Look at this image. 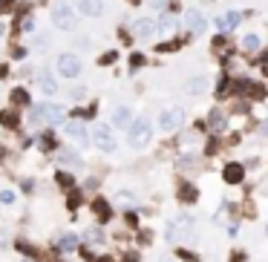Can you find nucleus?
<instances>
[{
  "instance_id": "39448f33",
  "label": "nucleus",
  "mask_w": 268,
  "mask_h": 262,
  "mask_svg": "<svg viewBox=\"0 0 268 262\" xmlns=\"http://www.w3.org/2000/svg\"><path fill=\"white\" fill-rule=\"evenodd\" d=\"M38 113L44 118L49 127H61L66 121V109L61 104H55V101H44V104H38Z\"/></svg>"
},
{
  "instance_id": "e433bc0d",
  "label": "nucleus",
  "mask_w": 268,
  "mask_h": 262,
  "mask_svg": "<svg viewBox=\"0 0 268 262\" xmlns=\"http://www.w3.org/2000/svg\"><path fill=\"white\" fill-rule=\"evenodd\" d=\"M225 18H228V29H233V26H240V23H242V15H240V12H228Z\"/></svg>"
},
{
  "instance_id": "2eb2a0df",
  "label": "nucleus",
  "mask_w": 268,
  "mask_h": 262,
  "mask_svg": "<svg viewBox=\"0 0 268 262\" xmlns=\"http://www.w3.org/2000/svg\"><path fill=\"white\" fill-rule=\"evenodd\" d=\"M222 179H225V184H242V179H245V167H242L240 162H231V164H225V170H222Z\"/></svg>"
},
{
  "instance_id": "473e14b6",
  "label": "nucleus",
  "mask_w": 268,
  "mask_h": 262,
  "mask_svg": "<svg viewBox=\"0 0 268 262\" xmlns=\"http://www.w3.org/2000/svg\"><path fill=\"white\" fill-rule=\"evenodd\" d=\"M159 29H161V32L176 29V18H173V15H161V18H159Z\"/></svg>"
},
{
  "instance_id": "a211bd4d",
  "label": "nucleus",
  "mask_w": 268,
  "mask_h": 262,
  "mask_svg": "<svg viewBox=\"0 0 268 262\" xmlns=\"http://www.w3.org/2000/svg\"><path fill=\"white\" fill-rule=\"evenodd\" d=\"M176 196H179V202H182V205H196V199H199V190L193 188L190 181H185V184H179Z\"/></svg>"
},
{
  "instance_id": "9b49d317",
  "label": "nucleus",
  "mask_w": 268,
  "mask_h": 262,
  "mask_svg": "<svg viewBox=\"0 0 268 262\" xmlns=\"http://www.w3.org/2000/svg\"><path fill=\"white\" fill-rule=\"evenodd\" d=\"M9 107H15V109H23V107H32V92L20 84V87H12V92H9Z\"/></svg>"
},
{
  "instance_id": "72a5a7b5",
  "label": "nucleus",
  "mask_w": 268,
  "mask_h": 262,
  "mask_svg": "<svg viewBox=\"0 0 268 262\" xmlns=\"http://www.w3.org/2000/svg\"><path fill=\"white\" fill-rule=\"evenodd\" d=\"M153 12H168L170 9V0H144Z\"/></svg>"
},
{
  "instance_id": "c85d7f7f",
  "label": "nucleus",
  "mask_w": 268,
  "mask_h": 262,
  "mask_svg": "<svg viewBox=\"0 0 268 262\" xmlns=\"http://www.w3.org/2000/svg\"><path fill=\"white\" fill-rule=\"evenodd\" d=\"M81 202H84L81 190H78V188H72L70 193H66V208H70V210H75V208H81Z\"/></svg>"
},
{
  "instance_id": "37998d69",
  "label": "nucleus",
  "mask_w": 268,
  "mask_h": 262,
  "mask_svg": "<svg viewBox=\"0 0 268 262\" xmlns=\"http://www.w3.org/2000/svg\"><path fill=\"white\" fill-rule=\"evenodd\" d=\"M214 26L219 29V32H228V18H222V15H219V18L214 20Z\"/></svg>"
},
{
  "instance_id": "a18cd8bd",
  "label": "nucleus",
  "mask_w": 268,
  "mask_h": 262,
  "mask_svg": "<svg viewBox=\"0 0 268 262\" xmlns=\"http://www.w3.org/2000/svg\"><path fill=\"white\" fill-rule=\"evenodd\" d=\"M32 144H35V138H32V136H23V138H20V150H29Z\"/></svg>"
},
{
  "instance_id": "f704fd0d",
  "label": "nucleus",
  "mask_w": 268,
  "mask_h": 262,
  "mask_svg": "<svg viewBox=\"0 0 268 262\" xmlns=\"http://www.w3.org/2000/svg\"><path fill=\"white\" fill-rule=\"evenodd\" d=\"M116 199L121 202V205H133V202H136V196L130 193V190H118V193H116Z\"/></svg>"
},
{
  "instance_id": "423d86ee",
  "label": "nucleus",
  "mask_w": 268,
  "mask_h": 262,
  "mask_svg": "<svg viewBox=\"0 0 268 262\" xmlns=\"http://www.w3.org/2000/svg\"><path fill=\"white\" fill-rule=\"evenodd\" d=\"M63 133H66V138H72L78 147H87V144H92L89 141V130L84 127V121H78V118H70V121H63Z\"/></svg>"
},
{
  "instance_id": "f8f14e48",
  "label": "nucleus",
  "mask_w": 268,
  "mask_h": 262,
  "mask_svg": "<svg viewBox=\"0 0 268 262\" xmlns=\"http://www.w3.org/2000/svg\"><path fill=\"white\" fill-rule=\"evenodd\" d=\"M35 84L44 95H58V78H55L52 72H44V69L35 72Z\"/></svg>"
},
{
  "instance_id": "4468645a",
  "label": "nucleus",
  "mask_w": 268,
  "mask_h": 262,
  "mask_svg": "<svg viewBox=\"0 0 268 262\" xmlns=\"http://www.w3.org/2000/svg\"><path fill=\"white\" fill-rule=\"evenodd\" d=\"M133 118H136V116H133V109H130V107H124V104L113 109V127H116V130H130Z\"/></svg>"
},
{
  "instance_id": "bb28decb",
  "label": "nucleus",
  "mask_w": 268,
  "mask_h": 262,
  "mask_svg": "<svg viewBox=\"0 0 268 262\" xmlns=\"http://www.w3.org/2000/svg\"><path fill=\"white\" fill-rule=\"evenodd\" d=\"M116 61H118V49H107V52H101L98 58H95L98 66H113Z\"/></svg>"
},
{
  "instance_id": "2f4dec72",
  "label": "nucleus",
  "mask_w": 268,
  "mask_h": 262,
  "mask_svg": "<svg viewBox=\"0 0 268 262\" xmlns=\"http://www.w3.org/2000/svg\"><path fill=\"white\" fill-rule=\"evenodd\" d=\"M144 63H147V58H144L142 52H133V55H130V72H136V69H142Z\"/></svg>"
},
{
  "instance_id": "5fc2aeb1",
  "label": "nucleus",
  "mask_w": 268,
  "mask_h": 262,
  "mask_svg": "<svg viewBox=\"0 0 268 262\" xmlns=\"http://www.w3.org/2000/svg\"><path fill=\"white\" fill-rule=\"evenodd\" d=\"M3 159H6V147L0 144V164H3Z\"/></svg>"
},
{
  "instance_id": "cd10ccee",
  "label": "nucleus",
  "mask_w": 268,
  "mask_h": 262,
  "mask_svg": "<svg viewBox=\"0 0 268 262\" xmlns=\"http://www.w3.org/2000/svg\"><path fill=\"white\" fill-rule=\"evenodd\" d=\"M84 239H87V245H104V239H107V236H104V231H101V228H89Z\"/></svg>"
},
{
  "instance_id": "09e8293b",
  "label": "nucleus",
  "mask_w": 268,
  "mask_h": 262,
  "mask_svg": "<svg viewBox=\"0 0 268 262\" xmlns=\"http://www.w3.org/2000/svg\"><path fill=\"white\" fill-rule=\"evenodd\" d=\"M139 242H142V245H150V242H153V234H150V231H142V236H139Z\"/></svg>"
},
{
  "instance_id": "5701e85b",
  "label": "nucleus",
  "mask_w": 268,
  "mask_h": 262,
  "mask_svg": "<svg viewBox=\"0 0 268 262\" xmlns=\"http://www.w3.org/2000/svg\"><path fill=\"white\" fill-rule=\"evenodd\" d=\"M55 184H58L61 190H66V193H70V190L75 188V176H72L70 170H58V173H55Z\"/></svg>"
},
{
  "instance_id": "b1692460",
  "label": "nucleus",
  "mask_w": 268,
  "mask_h": 262,
  "mask_svg": "<svg viewBox=\"0 0 268 262\" xmlns=\"http://www.w3.org/2000/svg\"><path fill=\"white\" fill-rule=\"evenodd\" d=\"M208 127H211L214 133H222L225 127H228V118H225L222 113H219V109H214V113L208 116Z\"/></svg>"
},
{
  "instance_id": "dca6fc26",
  "label": "nucleus",
  "mask_w": 268,
  "mask_h": 262,
  "mask_svg": "<svg viewBox=\"0 0 268 262\" xmlns=\"http://www.w3.org/2000/svg\"><path fill=\"white\" fill-rule=\"evenodd\" d=\"M185 92L193 95V98H196V95H205V92H208V78H205V75H193V78H188Z\"/></svg>"
},
{
  "instance_id": "6e6d98bb",
  "label": "nucleus",
  "mask_w": 268,
  "mask_h": 262,
  "mask_svg": "<svg viewBox=\"0 0 268 262\" xmlns=\"http://www.w3.org/2000/svg\"><path fill=\"white\" fill-rule=\"evenodd\" d=\"M95 262H116V259H110V256H95Z\"/></svg>"
},
{
  "instance_id": "1a4fd4ad",
  "label": "nucleus",
  "mask_w": 268,
  "mask_h": 262,
  "mask_svg": "<svg viewBox=\"0 0 268 262\" xmlns=\"http://www.w3.org/2000/svg\"><path fill=\"white\" fill-rule=\"evenodd\" d=\"M20 124H23V116H20V109H15V107H3V109H0V127H3V130H12V133H18Z\"/></svg>"
},
{
  "instance_id": "c9c22d12",
  "label": "nucleus",
  "mask_w": 268,
  "mask_h": 262,
  "mask_svg": "<svg viewBox=\"0 0 268 262\" xmlns=\"http://www.w3.org/2000/svg\"><path fill=\"white\" fill-rule=\"evenodd\" d=\"M15 190H0V205H15Z\"/></svg>"
},
{
  "instance_id": "58836bf2",
  "label": "nucleus",
  "mask_w": 268,
  "mask_h": 262,
  "mask_svg": "<svg viewBox=\"0 0 268 262\" xmlns=\"http://www.w3.org/2000/svg\"><path fill=\"white\" fill-rule=\"evenodd\" d=\"M78 251H81V259H87V262H95V253L89 251L87 245H78Z\"/></svg>"
},
{
  "instance_id": "a878e982",
  "label": "nucleus",
  "mask_w": 268,
  "mask_h": 262,
  "mask_svg": "<svg viewBox=\"0 0 268 262\" xmlns=\"http://www.w3.org/2000/svg\"><path fill=\"white\" fill-rule=\"evenodd\" d=\"M259 46H262V44H259L257 35H245V38H242V44H240V49H242V52H248V55H254Z\"/></svg>"
},
{
  "instance_id": "c03bdc74",
  "label": "nucleus",
  "mask_w": 268,
  "mask_h": 262,
  "mask_svg": "<svg viewBox=\"0 0 268 262\" xmlns=\"http://www.w3.org/2000/svg\"><path fill=\"white\" fill-rule=\"evenodd\" d=\"M9 75H12V66L9 63H0V81H6Z\"/></svg>"
},
{
  "instance_id": "20e7f679",
  "label": "nucleus",
  "mask_w": 268,
  "mask_h": 262,
  "mask_svg": "<svg viewBox=\"0 0 268 262\" xmlns=\"http://www.w3.org/2000/svg\"><path fill=\"white\" fill-rule=\"evenodd\" d=\"M89 141L98 147L101 153H113L116 150V136H113V127H107V124H92Z\"/></svg>"
},
{
  "instance_id": "f3484780",
  "label": "nucleus",
  "mask_w": 268,
  "mask_h": 262,
  "mask_svg": "<svg viewBox=\"0 0 268 262\" xmlns=\"http://www.w3.org/2000/svg\"><path fill=\"white\" fill-rule=\"evenodd\" d=\"M78 245H81L78 234H61L58 236V242H55V251L58 253H70V251H75Z\"/></svg>"
},
{
  "instance_id": "8fccbe9b",
  "label": "nucleus",
  "mask_w": 268,
  "mask_h": 262,
  "mask_svg": "<svg viewBox=\"0 0 268 262\" xmlns=\"http://www.w3.org/2000/svg\"><path fill=\"white\" fill-rule=\"evenodd\" d=\"M20 188H23V193H32V190H35V181H32V179H23V184H20Z\"/></svg>"
},
{
  "instance_id": "f03ea898",
  "label": "nucleus",
  "mask_w": 268,
  "mask_h": 262,
  "mask_svg": "<svg viewBox=\"0 0 268 262\" xmlns=\"http://www.w3.org/2000/svg\"><path fill=\"white\" fill-rule=\"evenodd\" d=\"M153 141V124L150 118H133V124L127 130V144L133 150H144Z\"/></svg>"
},
{
  "instance_id": "4be33fe9",
  "label": "nucleus",
  "mask_w": 268,
  "mask_h": 262,
  "mask_svg": "<svg viewBox=\"0 0 268 262\" xmlns=\"http://www.w3.org/2000/svg\"><path fill=\"white\" fill-rule=\"evenodd\" d=\"M95 113H98V101H89L87 107L81 109H72L70 118H78V121H87V118H95Z\"/></svg>"
},
{
  "instance_id": "7c9ffc66",
  "label": "nucleus",
  "mask_w": 268,
  "mask_h": 262,
  "mask_svg": "<svg viewBox=\"0 0 268 262\" xmlns=\"http://www.w3.org/2000/svg\"><path fill=\"white\" fill-rule=\"evenodd\" d=\"M15 9H18V0H0V18L15 15Z\"/></svg>"
},
{
  "instance_id": "6ab92c4d",
  "label": "nucleus",
  "mask_w": 268,
  "mask_h": 262,
  "mask_svg": "<svg viewBox=\"0 0 268 262\" xmlns=\"http://www.w3.org/2000/svg\"><path fill=\"white\" fill-rule=\"evenodd\" d=\"M92 213H95V216L101 219V222H110V219H113V208H110V202L107 199H92Z\"/></svg>"
},
{
  "instance_id": "bf43d9fd",
  "label": "nucleus",
  "mask_w": 268,
  "mask_h": 262,
  "mask_svg": "<svg viewBox=\"0 0 268 262\" xmlns=\"http://www.w3.org/2000/svg\"><path fill=\"white\" fill-rule=\"evenodd\" d=\"M262 69H265V75H268V61H265V63H262Z\"/></svg>"
},
{
  "instance_id": "3c124183",
  "label": "nucleus",
  "mask_w": 268,
  "mask_h": 262,
  "mask_svg": "<svg viewBox=\"0 0 268 262\" xmlns=\"http://www.w3.org/2000/svg\"><path fill=\"white\" fill-rule=\"evenodd\" d=\"M231 262H245V253H242V251H233L231 253Z\"/></svg>"
},
{
  "instance_id": "ddd939ff",
  "label": "nucleus",
  "mask_w": 268,
  "mask_h": 262,
  "mask_svg": "<svg viewBox=\"0 0 268 262\" xmlns=\"http://www.w3.org/2000/svg\"><path fill=\"white\" fill-rule=\"evenodd\" d=\"M75 9H78L84 18H101V15H104V0H78Z\"/></svg>"
},
{
  "instance_id": "7ed1b4c3",
  "label": "nucleus",
  "mask_w": 268,
  "mask_h": 262,
  "mask_svg": "<svg viewBox=\"0 0 268 262\" xmlns=\"http://www.w3.org/2000/svg\"><path fill=\"white\" fill-rule=\"evenodd\" d=\"M55 72L61 75V78H66V81H75L84 72V61L75 52H61L55 58Z\"/></svg>"
},
{
  "instance_id": "49530a36",
  "label": "nucleus",
  "mask_w": 268,
  "mask_h": 262,
  "mask_svg": "<svg viewBox=\"0 0 268 262\" xmlns=\"http://www.w3.org/2000/svg\"><path fill=\"white\" fill-rule=\"evenodd\" d=\"M216 150H219V138H211V144H208V150H205V153H208V156H214Z\"/></svg>"
},
{
  "instance_id": "393cba45",
  "label": "nucleus",
  "mask_w": 268,
  "mask_h": 262,
  "mask_svg": "<svg viewBox=\"0 0 268 262\" xmlns=\"http://www.w3.org/2000/svg\"><path fill=\"white\" fill-rule=\"evenodd\" d=\"M9 58H12V61H26V58H29V46L26 44H18V41L9 44Z\"/></svg>"
},
{
  "instance_id": "de8ad7c7",
  "label": "nucleus",
  "mask_w": 268,
  "mask_h": 262,
  "mask_svg": "<svg viewBox=\"0 0 268 262\" xmlns=\"http://www.w3.org/2000/svg\"><path fill=\"white\" fill-rule=\"evenodd\" d=\"M225 44H228V41H225V35H216V38H214V49H216V52H219Z\"/></svg>"
},
{
  "instance_id": "a19ab883",
  "label": "nucleus",
  "mask_w": 268,
  "mask_h": 262,
  "mask_svg": "<svg viewBox=\"0 0 268 262\" xmlns=\"http://www.w3.org/2000/svg\"><path fill=\"white\" fill-rule=\"evenodd\" d=\"M176 256H179V259H185V262H199V256H193V253L185 251V248H182V251H176Z\"/></svg>"
},
{
  "instance_id": "c756f323",
  "label": "nucleus",
  "mask_w": 268,
  "mask_h": 262,
  "mask_svg": "<svg viewBox=\"0 0 268 262\" xmlns=\"http://www.w3.org/2000/svg\"><path fill=\"white\" fill-rule=\"evenodd\" d=\"M182 44H185V41H182V38H176V41H168V44H159V46H156V52H159V55H170V52H176V49H179V46H182Z\"/></svg>"
},
{
  "instance_id": "4d7b16f0",
  "label": "nucleus",
  "mask_w": 268,
  "mask_h": 262,
  "mask_svg": "<svg viewBox=\"0 0 268 262\" xmlns=\"http://www.w3.org/2000/svg\"><path fill=\"white\" fill-rule=\"evenodd\" d=\"M259 130H262V136H268V121H262V127H259Z\"/></svg>"
},
{
  "instance_id": "0eeeda50",
  "label": "nucleus",
  "mask_w": 268,
  "mask_h": 262,
  "mask_svg": "<svg viewBox=\"0 0 268 262\" xmlns=\"http://www.w3.org/2000/svg\"><path fill=\"white\" fill-rule=\"evenodd\" d=\"M182 124H185V109H182V107H168V109H161V116H159V130H164V133H173V130H179Z\"/></svg>"
},
{
  "instance_id": "9d476101",
  "label": "nucleus",
  "mask_w": 268,
  "mask_h": 262,
  "mask_svg": "<svg viewBox=\"0 0 268 262\" xmlns=\"http://www.w3.org/2000/svg\"><path fill=\"white\" fill-rule=\"evenodd\" d=\"M185 29H188L190 35H202V32L208 29L205 15H202V12H196V9H188V12H185Z\"/></svg>"
},
{
  "instance_id": "13d9d810",
  "label": "nucleus",
  "mask_w": 268,
  "mask_h": 262,
  "mask_svg": "<svg viewBox=\"0 0 268 262\" xmlns=\"http://www.w3.org/2000/svg\"><path fill=\"white\" fill-rule=\"evenodd\" d=\"M127 3H130V6H142L144 0H127Z\"/></svg>"
},
{
  "instance_id": "4c0bfd02",
  "label": "nucleus",
  "mask_w": 268,
  "mask_h": 262,
  "mask_svg": "<svg viewBox=\"0 0 268 262\" xmlns=\"http://www.w3.org/2000/svg\"><path fill=\"white\" fill-rule=\"evenodd\" d=\"M70 98L72 101H84L87 98V90H84V87H75V90H70Z\"/></svg>"
},
{
  "instance_id": "f257e3e1",
  "label": "nucleus",
  "mask_w": 268,
  "mask_h": 262,
  "mask_svg": "<svg viewBox=\"0 0 268 262\" xmlns=\"http://www.w3.org/2000/svg\"><path fill=\"white\" fill-rule=\"evenodd\" d=\"M49 18H52V26L61 29V32H72V29L78 26V9L72 6L70 0H58V3H52Z\"/></svg>"
},
{
  "instance_id": "ea45409f",
  "label": "nucleus",
  "mask_w": 268,
  "mask_h": 262,
  "mask_svg": "<svg viewBox=\"0 0 268 262\" xmlns=\"http://www.w3.org/2000/svg\"><path fill=\"white\" fill-rule=\"evenodd\" d=\"M124 222H127V228H139V216H136L133 210H127L124 213Z\"/></svg>"
},
{
  "instance_id": "6e6552de",
  "label": "nucleus",
  "mask_w": 268,
  "mask_h": 262,
  "mask_svg": "<svg viewBox=\"0 0 268 262\" xmlns=\"http://www.w3.org/2000/svg\"><path fill=\"white\" fill-rule=\"evenodd\" d=\"M156 32H159V20H153V18H139L133 23V35L139 41H150Z\"/></svg>"
},
{
  "instance_id": "412c9836",
  "label": "nucleus",
  "mask_w": 268,
  "mask_h": 262,
  "mask_svg": "<svg viewBox=\"0 0 268 262\" xmlns=\"http://www.w3.org/2000/svg\"><path fill=\"white\" fill-rule=\"evenodd\" d=\"M58 156H61V164H66L70 170H78L81 164H84V162H81V156L75 153V150H70V147H61V153H58Z\"/></svg>"
},
{
  "instance_id": "864d4df0",
  "label": "nucleus",
  "mask_w": 268,
  "mask_h": 262,
  "mask_svg": "<svg viewBox=\"0 0 268 262\" xmlns=\"http://www.w3.org/2000/svg\"><path fill=\"white\" fill-rule=\"evenodd\" d=\"M9 245V236H6V231H0V248H6Z\"/></svg>"
},
{
  "instance_id": "aec40b11",
  "label": "nucleus",
  "mask_w": 268,
  "mask_h": 262,
  "mask_svg": "<svg viewBox=\"0 0 268 262\" xmlns=\"http://www.w3.org/2000/svg\"><path fill=\"white\" fill-rule=\"evenodd\" d=\"M38 147H41L44 153H52V150H58V136H55L52 130H44V133L38 136Z\"/></svg>"
},
{
  "instance_id": "603ef678",
  "label": "nucleus",
  "mask_w": 268,
  "mask_h": 262,
  "mask_svg": "<svg viewBox=\"0 0 268 262\" xmlns=\"http://www.w3.org/2000/svg\"><path fill=\"white\" fill-rule=\"evenodd\" d=\"M124 262H139V253H136V251L124 253Z\"/></svg>"
},
{
  "instance_id": "79ce46f5",
  "label": "nucleus",
  "mask_w": 268,
  "mask_h": 262,
  "mask_svg": "<svg viewBox=\"0 0 268 262\" xmlns=\"http://www.w3.org/2000/svg\"><path fill=\"white\" fill-rule=\"evenodd\" d=\"M118 38H121V44H127V46H130V44H133V32H127V29H118Z\"/></svg>"
}]
</instances>
